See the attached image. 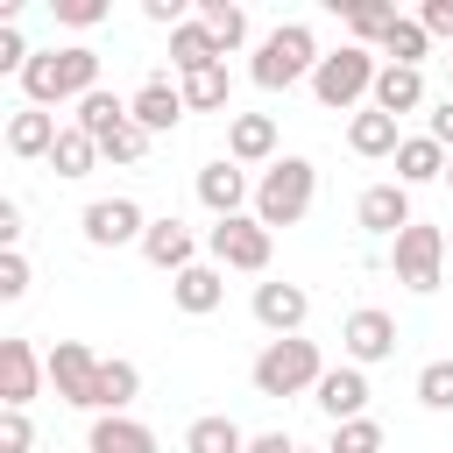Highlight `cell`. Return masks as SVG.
I'll list each match as a JSON object with an SVG mask.
<instances>
[{
	"mask_svg": "<svg viewBox=\"0 0 453 453\" xmlns=\"http://www.w3.org/2000/svg\"><path fill=\"white\" fill-rule=\"evenodd\" d=\"M255 396H304V389H319V375H326V361H319V347L311 340H269L262 354H255Z\"/></svg>",
	"mask_w": 453,
	"mask_h": 453,
	"instance_id": "5b68a950",
	"label": "cell"
},
{
	"mask_svg": "<svg viewBox=\"0 0 453 453\" xmlns=\"http://www.w3.org/2000/svg\"><path fill=\"white\" fill-rule=\"evenodd\" d=\"M0 248H21V205L0 198Z\"/></svg>",
	"mask_w": 453,
	"mask_h": 453,
	"instance_id": "b9f144b4",
	"label": "cell"
},
{
	"mask_svg": "<svg viewBox=\"0 0 453 453\" xmlns=\"http://www.w3.org/2000/svg\"><path fill=\"white\" fill-rule=\"evenodd\" d=\"M149 142H156V134H149V127H134V120H127V127H120V134H113V142H106V149H99V156H106V163H142V156H149Z\"/></svg>",
	"mask_w": 453,
	"mask_h": 453,
	"instance_id": "d590c367",
	"label": "cell"
},
{
	"mask_svg": "<svg viewBox=\"0 0 453 453\" xmlns=\"http://www.w3.org/2000/svg\"><path fill=\"white\" fill-rule=\"evenodd\" d=\"M78 226H85V241H92V248H127V241L142 248V234H149V219H142V205H134V198H92Z\"/></svg>",
	"mask_w": 453,
	"mask_h": 453,
	"instance_id": "9c48e42d",
	"label": "cell"
},
{
	"mask_svg": "<svg viewBox=\"0 0 453 453\" xmlns=\"http://www.w3.org/2000/svg\"><path fill=\"white\" fill-rule=\"evenodd\" d=\"M57 134H64V127H57L50 106H21V113H7V156H28V163L42 156V163H50Z\"/></svg>",
	"mask_w": 453,
	"mask_h": 453,
	"instance_id": "d6986e66",
	"label": "cell"
},
{
	"mask_svg": "<svg viewBox=\"0 0 453 453\" xmlns=\"http://www.w3.org/2000/svg\"><path fill=\"white\" fill-rule=\"evenodd\" d=\"M92 163H99V142H92L85 127H64L57 149H50V170H57V177H85Z\"/></svg>",
	"mask_w": 453,
	"mask_h": 453,
	"instance_id": "d6a6232c",
	"label": "cell"
},
{
	"mask_svg": "<svg viewBox=\"0 0 453 453\" xmlns=\"http://www.w3.org/2000/svg\"><path fill=\"white\" fill-rule=\"evenodd\" d=\"M347 149H354V156H368V163H375V156H396V149H403V134H396V113H382V106H361V113L347 120Z\"/></svg>",
	"mask_w": 453,
	"mask_h": 453,
	"instance_id": "7402d4cb",
	"label": "cell"
},
{
	"mask_svg": "<svg viewBox=\"0 0 453 453\" xmlns=\"http://www.w3.org/2000/svg\"><path fill=\"white\" fill-rule=\"evenodd\" d=\"M396 21H403V14H396V0H347V28H354V42H361V50H368V42L382 50V35H389Z\"/></svg>",
	"mask_w": 453,
	"mask_h": 453,
	"instance_id": "83f0119b",
	"label": "cell"
},
{
	"mask_svg": "<svg viewBox=\"0 0 453 453\" xmlns=\"http://www.w3.org/2000/svg\"><path fill=\"white\" fill-rule=\"evenodd\" d=\"M226 92H234V78H226V64H205V71H184V106H191V113H219V106H226Z\"/></svg>",
	"mask_w": 453,
	"mask_h": 453,
	"instance_id": "4dcf8cb0",
	"label": "cell"
},
{
	"mask_svg": "<svg viewBox=\"0 0 453 453\" xmlns=\"http://www.w3.org/2000/svg\"><path fill=\"white\" fill-rule=\"evenodd\" d=\"M85 453H156V432L142 425V418H92V432H85Z\"/></svg>",
	"mask_w": 453,
	"mask_h": 453,
	"instance_id": "603a6c76",
	"label": "cell"
},
{
	"mask_svg": "<svg viewBox=\"0 0 453 453\" xmlns=\"http://www.w3.org/2000/svg\"><path fill=\"white\" fill-rule=\"evenodd\" d=\"M340 347H347V361H354V368H368V361H389V354H396V319H389L382 304H361V311H347V326H340Z\"/></svg>",
	"mask_w": 453,
	"mask_h": 453,
	"instance_id": "30bf717a",
	"label": "cell"
},
{
	"mask_svg": "<svg viewBox=\"0 0 453 453\" xmlns=\"http://www.w3.org/2000/svg\"><path fill=\"white\" fill-rule=\"evenodd\" d=\"M170 297H177V311L205 319V311L226 304V269H219V262H191L184 276H170Z\"/></svg>",
	"mask_w": 453,
	"mask_h": 453,
	"instance_id": "ac0fdd59",
	"label": "cell"
},
{
	"mask_svg": "<svg viewBox=\"0 0 453 453\" xmlns=\"http://www.w3.org/2000/svg\"><path fill=\"white\" fill-rule=\"evenodd\" d=\"M127 120H134V106H127L120 92H106V85H99V92H85V99H78V120H71V127H85V134L106 149V142H113Z\"/></svg>",
	"mask_w": 453,
	"mask_h": 453,
	"instance_id": "44dd1931",
	"label": "cell"
},
{
	"mask_svg": "<svg viewBox=\"0 0 453 453\" xmlns=\"http://www.w3.org/2000/svg\"><path fill=\"white\" fill-rule=\"evenodd\" d=\"M311 198H319V170H311V156H276L269 170H262V184H255V219L276 234V226H297L304 212H311Z\"/></svg>",
	"mask_w": 453,
	"mask_h": 453,
	"instance_id": "7a4b0ae2",
	"label": "cell"
},
{
	"mask_svg": "<svg viewBox=\"0 0 453 453\" xmlns=\"http://www.w3.org/2000/svg\"><path fill=\"white\" fill-rule=\"evenodd\" d=\"M0 297H7V304L28 297V255H21V248H0Z\"/></svg>",
	"mask_w": 453,
	"mask_h": 453,
	"instance_id": "8d00e7d4",
	"label": "cell"
},
{
	"mask_svg": "<svg viewBox=\"0 0 453 453\" xmlns=\"http://www.w3.org/2000/svg\"><path fill=\"white\" fill-rule=\"evenodd\" d=\"M446 149L432 142V134H403V149H396V184L411 191V184H432V177H446Z\"/></svg>",
	"mask_w": 453,
	"mask_h": 453,
	"instance_id": "d4e9b609",
	"label": "cell"
},
{
	"mask_svg": "<svg viewBox=\"0 0 453 453\" xmlns=\"http://www.w3.org/2000/svg\"><path fill=\"white\" fill-rule=\"evenodd\" d=\"M205 255H212L219 269H248V276H262V269H269V255H276V234H269L255 212H234V219H212Z\"/></svg>",
	"mask_w": 453,
	"mask_h": 453,
	"instance_id": "8992f818",
	"label": "cell"
},
{
	"mask_svg": "<svg viewBox=\"0 0 453 453\" xmlns=\"http://www.w3.org/2000/svg\"><path fill=\"white\" fill-rule=\"evenodd\" d=\"M446 191H453V163H446Z\"/></svg>",
	"mask_w": 453,
	"mask_h": 453,
	"instance_id": "f6af8a7d",
	"label": "cell"
},
{
	"mask_svg": "<svg viewBox=\"0 0 453 453\" xmlns=\"http://www.w3.org/2000/svg\"><path fill=\"white\" fill-rule=\"evenodd\" d=\"M446 71H453V57H446Z\"/></svg>",
	"mask_w": 453,
	"mask_h": 453,
	"instance_id": "7dc6e473",
	"label": "cell"
},
{
	"mask_svg": "<svg viewBox=\"0 0 453 453\" xmlns=\"http://www.w3.org/2000/svg\"><path fill=\"white\" fill-rule=\"evenodd\" d=\"M418 21H425V35H453V0H425Z\"/></svg>",
	"mask_w": 453,
	"mask_h": 453,
	"instance_id": "ab89813d",
	"label": "cell"
},
{
	"mask_svg": "<svg viewBox=\"0 0 453 453\" xmlns=\"http://www.w3.org/2000/svg\"><path fill=\"white\" fill-rule=\"evenodd\" d=\"M42 368H50V389H57L64 403L92 411V396H99V354H92L85 340H57V347L42 354Z\"/></svg>",
	"mask_w": 453,
	"mask_h": 453,
	"instance_id": "ba28073f",
	"label": "cell"
},
{
	"mask_svg": "<svg viewBox=\"0 0 453 453\" xmlns=\"http://www.w3.org/2000/svg\"><path fill=\"white\" fill-rule=\"evenodd\" d=\"M304 311H311L304 283H255V326H269L276 340H290L304 326Z\"/></svg>",
	"mask_w": 453,
	"mask_h": 453,
	"instance_id": "9a60e30c",
	"label": "cell"
},
{
	"mask_svg": "<svg viewBox=\"0 0 453 453\" xmlns=\"http://www.w3.org/2000/svg\"><path fill=\"white\" fill-rule=\"evenodd\" d=\"M184 453H248V432H241L234 418H191Z\"/></svg>",
	"mask_w": 453,
	"mask_h": 453,
	"instance_id": "f1b7e54d",
	"label": "cell"
},
{
	"mask_svg": "<svg viewBox=\"0 0 453 453\" xmlns=\"http://www.w3.org/2000/svg\"><path fill=\"white\" fill-rule=\"evenodd\" d=\"M21 92H28V106H57V99H85V92H99V50H85V42L35 50L28 71H21Z\"/></svg>",
	"mask_w": 453,
	"mask_h": 453,
	"instance_id": "6da1fadb",
	"label": "cell"
},
{
	"mask_svg": "<svg viewBox=\"0 0 453 453\" xmlns=\"http://www.w3.org/2000/svg\"><path fill=\"white\" fill-rule=\"evenodd\" d=\"M368 106H382V113H418V106H425V71L382 64V71H375V92H368Z\"/></svg>",
	"mask_w": 453,
	"mask_h": 453,
	"instance_id": "cb8c5ba5",
	"label": "cell"
},
{
	"mask_svg": "<svg viewBox=\"0 0 453 453\" xmlns=\"http://www.w3.org/2000/svg\"><path fill=\"white\" fill-rule=\"evenodd\" d=\"M170 64H177V78L184 71H205V64H219V42H212V28L191 14L184 28H170Z\"/></svg>",
	"mask_w": 453,
	"mask_h": 453,
	"instance_id": "4316f807",
	"label": "cell"
},
{
	"mask_svg": "<svg viewBox=\"0 0 453 453\" xmlns=\"http://www.w3.org/2000/svg\"><path fill=\"white\" fill-rule=\"evenodd\" d=\"M425 50H432V35H425V21H418V14H403V21H396V28L382 35V50H375V57H389V64H403V71H418V64H425Z\"/></svg>",
	"mask_w": 453,
	"mask_h": 453,
	"instance_id": "f546056e",
	"label": "cell"
},
{
	"mask_svg": "<svg viewBox=\"0 0 453 453\" xmlns=\"http://www.w3.org/2000/svg\"><path fill=\"white\" fill-rule=\"evenodd\" d=\"M226 156L248 170V163H276V120L269 113H234L226 120Z\"/></svg>",
	"mask_w": 453,
	"mask_h": 453,
	"instance_id": "ffe728a7",
	"label": "cell"
},
{
	"mask_svg": "<svg viewBox=\"0 0 453 453\" xmlns=\"http://www.w3.org/2000/svg\"><path fill=\"white\" fill-rule=\"evenodd\" d=\"M28 446H35L28 411H0V453H28Z\"/></svg>",
	"mask_w": 453,
	"mask_h": 453,
	"instance_id": "74e56055",
	"label": "cell"
},
{
	"mask_svg": "<svg viewBox=\"0 0 453 453\" xmlns=\"http://www.w3.org/2000/svg\"><path fill=\"white\" fill-rule=\"evenodd\" d=\"M446 255H453V241H446Z\"/></svg>",
	"mask_w": 453,
	"mask_h": 453,
	"instance_id": "bcb514c9",
	"label": "cell"
},
{
	"mask_svg": "<svg viewBox=\"0 0 453 453\" xmlns=\"http://www.w3.org/2000/svg\"><path fill=\"white\" fill-rule=\"evenodd\" d=\"M354 219H361L368 234L396 241V234L411 226V191H403V184H368V191L354 198Z\"/></svg>",
	"mask_w": 453,
	"mask_h": 453,
	"instance_id": "5bb4252c",
	"label": "cell"
},
{
	"mask_svg": "<svg viewBox=\"0 0 453 453\" xmlns=\"http://www.w3.org/2000/svg\"><path fill=\"white\" fill-rule=\"evenodd\" d=\"M375 50H361V42H340L333 57H319V71H311V99L326 106V113H347V106H361L368 92H375Z\"/></svg>",
	"mask_w": 453,
	"mask_h": 453,
	"instance_id": "277c9868",
	"label": "cell"
},
{
	"mask_svg": "<svg viewBox=\"0 0 453 453\" xmlns=\"http://www.w3.org/2000/svg\"><path fill=\"white\" fill-rule=\"evenodd\" d=\"M326 453H382V425L375 418H347V425H333Z\"/></svg>",
	"mask_w": 453,
	"mask_h": 453,
	"instance_id": "836d02e7",
	"label": "cell"
},
{
	"mask_svg": "<svg viewBox=\"0 0 453 453\" xmlns=\"http://www.w3.org/2000/svg\"><path fill=\"white\" fill-rule=\"evenodd\" d=\"M425 134H432L439 149H453V92H446V99L432 106V127H425Z\"/></svg>",
	"mask_w": 453,
	"mask_h": 453,
	"instance_id": "60d3db41",
	"label": "cell"
},
{
	"mask_svg": "<svg viewBox=\"0 0 453 453\" xmlns=\"http://www.w3.org/2000/svg\"><path fill=\"white\" fill-rule=\"evenodd\" d=\"M198 21H205V28H212V42H219V57H226V50H241V42H248V14H241V7H234V0H198Z\"/></svg>",
	"mask_w": 453,
	"mask_h": 453,
	"instance_id": "1f68e13d",
	"label": "cell"
},
{
	"mask_svg": "<svg viewBox=\"0 0 453 453\" xmlns=\"http://www.w3.org/2000/svg\"><path fill=\"white\" fill-rule=\"evenodd\" d=\"M248 453H297V439H290V432H255Z\"/></svg>",
	"mask_w": 453,
	"mask_h": 453,
	"instance_id": "ee69618b",
	"label": "cell"
},
{
	"mask_svg": "<svg viewBox=\"0 0 453 453\" xmlns=\"http://www.w3.org/2000/svg\"><path fill=\"white\" fill-rule=\"evenodd\" d=\"M142 14H149V21H156V28H184V7H177V0H149V7H142Z\"/></svg>",
	"mask_w": 453,
	"mask_h": 453,
	"instance_id": "7bdbcfd3",
	"label": "cell"
},
{
	"mask_svg": "<svg viewBox=\"0 0 453 453\" xmlns=\"http://www.w3.org/2000/svg\"><path fill=\"white\" fill-rule=\"evenodd\" d=\"M42 354L28 347V340H0V403L7 411H28L35 403V389H42Z\"/></svg>",
	"mask_w": 453,
	"mask_h": 453,
	"instance_id": "8fae6325",
	"label": "cell"
},
{
	"mask_svg": "<svg viewBox=\"0 0 453 453\" xmlns=\"http://www.w3.org/2000/svg\"><path fill=\"white\" fill-rule=\"evenodd\" d=\"M418 403L425 411H453V361H425L418 368Z\"/></svg>",
	"mask_w": 453,
	"mask_h": 453,
	"instance_id": "e575fe53",
	"label": "cell"
},
{
	"mask_svg": "<svg viewBox=\"0 0 453 453\" xmlns=\"http://www.w3.org/2000/svg\"><path fill=\"white\" fill-rule=\"evenodd\" d=\"M297 453H304V446H297Z\"/></svg>",
	"mask_w": 453,
	"mask_h": 453,
	"instance_id": "c3c4849f",
	"label": "cell"
},
{
	"mask_svg": "<svg viewBox=\"0 0 453 453\" xmlns=\"http://www.w3.org/2000/svg\"><path fill=\"white\" fill-rule=\"evenodd\" d=\"M248 198H255V184H248V170H241L234 156H219V163L198 170V205H205L212 219H234Z\"/></svg>",
	"mask_w": 453,
	"mask_h": 453,
	"instance_id": "7c38bea8",
	"label": "cell"
},
{
	"mask_svg": "<svg viewBox=\"0 0 453 453\" xmlns=\"http://www.w3.org/2000/svg\"><path fill=\"white\" fill-rule=\"evenodd\" d=\"M134 396H142V368H134V361H120V354H113V361H99V396H92V411H99V418H120Z\"/></svg>",
	"mask_w": 453,
	"mask_h": 453,
	"instance_id": "484cf974",
	"label": "cell"
},
{
	"mask_svg": "<svg viewBox=\"0 0 453 453\" xmlns=\"http://www.w3.org/2000/svg\"><path fill=\"white\" fill-rule=\"evenodd\" d=\"M389 269H396V283L403 290H439V276H446V234L439 226H425V219H411L396 241H389Z\"/></svg>",
	"mask_w": 453,
	"mask_h": 453,
	"instance_id": "52a82bcc",
	"label": "cell"
},
{
	"mask_svg": "<svg viewBox=\"0 0 453 453\" xmlns=\"http://www.w3.org/2000/svg\"><path fill=\"white\" fill-rule=\"evenodd\" d=\"M134 106V127H149V134H170L191 106H184V85H170V78H142V92L127 99Z\"/></svg>",
	"mask_w": 453,
	"mask_h": 453,
	"instance_id": "2e32d148",
	"label": "cell"
},
{
	"mask_svg": "<svg viewBox=\"0 0 453 453\" xmlns=\"http://www.w3.org/2000/svg\"><path fill=\"white\" fill-rule=\"evenodd\" d=\"M311 403L333 418V425H347V418H368V375L347 361V368H326L319 375V389H311Z\"/></svg>",
	"mask_w": 453,
	"mask_h": 453,
	"instance_id": "4fadbf2b",
	"label": "cell"
},
{
	"mask_svg": "<svg viewBox=\"0 0 453 453\" xmlns=\"http://www.w3.org/2000/svg\"><path fill=\"white\" fill-rule=\"evenodd\" d=\"M319 71V42H311V28L304 21H283V28H269L262 42H255V64H248V78L262 85V92H290L297 78H311Z\"/></svg>",
	"mask_w": 453,
	"mask_h": 453,
	"instance_id": "3957f363",
	"label": "cell"
},
{
	"mask_svg": "<svg viewBox=\"0 0 453 453\" xmlns=\"http://www.w3.org/2000/svg\"><path fill=\"white\" fill-rule=\"evenodd\" d=\"M57 7V21H71V28H99L106 21V0H50Z\"/></svg>",
	"mask_w": 453,
	"mask_h": 453,
	"instance_id": "f35d334b",
	"label": "cell"
},
{
	"mask_svg": "<svg viewBox=\"0 0 453 453\" xmlns=\"http://www.w3.org/2000/svg\"><path fill=\"white\" fill-rule=\"evenodd\" d=\"M142 255L156 262V269H170V276H184L191 262H198V241H191V226L184 219H149V234H142Z\"/></svg>",
	"mask_w": 453,
	"mask_h": 453,
	"instance_id": "e0dca14e",
	"label": "cell"
}]
</instances>
